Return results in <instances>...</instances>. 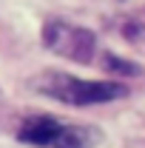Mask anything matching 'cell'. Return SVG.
I'll return each mask as SVG.
<instances>
[{
    "mask_svg": "<svg viewBox=\"0 0 145 148\" xmlns=\"http://www.w3.org/2000/svg\"><path fill=\"white\" fill-rule=\"evenodd\" d=\"M43 43L49 51L66 57L71 63H91L97 54V34L83 26L63 23V20H46Z\"/></svg>",
    "mask_w": 145,
    "mask_h": 148,
    "instance_id": "7a4b0ae2",
    "label": "cell"
},
{
    "mask_svg": "<svg viewBox=\"0 0 145 148\" xmlns=\"http://www.w3.org/2000/svg\"><path fill=\"white\" fill-rule=\"evenodd\" d=\"M60 123L51 120V117H46V114H37V117H29L26 123H23V128H20V140L23 143H29V145H37V148H49L54 145L57 134H60Z\"/></svg>",
    "mask_w": 145,
    "mask_h": 148,
    "instance_id": "3957f363",
    "label": "cell"
},
{
    "mask_svg": "<svg viewBox=\"0 0 145 148\" xmlns=\"http://www.w3.org/2000/svg\"><path fill=\"white\" fill-rule=\"evenodd\" d=\"M88 128H60V134H57L54 145L51 148H88L94 140H100V134H91V137H83Z\"/></svg>",
    "mask_w": 145,
    "mask_h": 148,
    "instance_id": "277c9868",
    "label": "cell"
},
{
    "mask_svg": "<svg viewBox=\"0 0 145 148\" xmlns=\"http://www.w3.org/2000/svg\"><path fill=\"white\" fill-rule=\"evenodd\" d=\"M31 88L46 97H54L66 106H94V103H108L117 97H125L128 88L122 83L108 80H80L71 74L60 71H43L31 80Z\"/></svg>",
    "mask_w": 145,
    "mask_h": 148,
    "instance_id": "6da1fadb",
    "label": "cell"
},
{
    "mask_svg": "<svg viewBox=\"0 0 145 148\" xmlns=\"http://www.w3.org/2000/svg\"><path fill=\"white\" fill-rule=\"evenodd\" d=\"M105 69L114 71V74H125V77H137V74H140V66H137V63L122 60V57H117V54H108V57H105Z\"/></svg>",
    "mask_w": 145,
    "mask_h": 148,
    "instance_id": "5b68a950",
    "label": "cell"
}]
</instances>
